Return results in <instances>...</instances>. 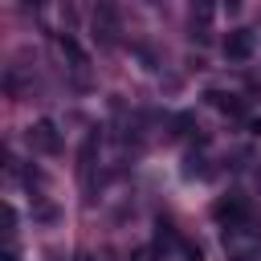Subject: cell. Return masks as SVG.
Returning a JSON list of instances; mask_svg holds the SVG:
<instances>
[{
  "instance_id": "obj_1",
  "label": "cell",
  "mask_w": 261,
  "mask_h": 261,
  "mask_svg": "<svg viewBox=\"0 0 261 261\" xmlns=\"http://www.w3.org/2000/svg\"><path fill=\"white\" fill-rule=\"evenodd\" d=\"M29 147H37V151L53 155V151L61 147V139H57V126H53L49 118H37V122L29 126Z\"/></svg>"
},
{
  "instance_id": "obj_2",
  "label": "cell",
  "mask_w": 261,
  "mask_h": 261,
  "mask_svg": "<svg viewBox=\"0 0 261 261\" xmlns=\"http://www.w3.org/2000/svg\"><path fill=\"white\" fill-rule=\"evenodd\" d=\"M220 49H224V57H228V61H249V57H253V33L237 29V33H228V37H224V45H220Z\"/></svg>"
},
{
  "instance_id": "obj_3",
  "label": "cell",
  "mask_w": 261,
  "mask_h": 261,
  "mask_svg": "<svg viewBox=\"0 0 261 261\" xmlns=\"http://www.w3.org/2000/svg\"><path fill=\"white\" fill-rule=\"evenodd\" d=\"M212 216H216L220 224H241V220H245V200H237V196H220V200L212 204Z\"/></svg>"
},
{
  "instance_id": "obj_4",
  "label": "cell",
  "mask_w": 261,
  "mask_h": 261,
  "mask_svg": "<svg viewBox=\"0 0 261 261\" xmlns=\"http://www.w3.org/2000/svg\"><path fill=\"white\" fill-rule=\"evenodd\" d=\"M212 12H216V0H192V20H196L200 29L212 24Z\"/></svg>"
},
{
  "instance_id": "obj_5",
  "label": "cell",
  "mask_w": 261,
  "mask_h": 261,
  "mask_svg": "<svg viewBox=\"0 0 261 261\" xmlns=\"http://www.w3.org/2000/svg\"><path fill=\"white\" fill-rule=\"evenodd\" d=\"M57 49H61V53H65L73 65H86V53H82V45H77L73 37H61V41H57Z\"/></svg>"
},
{
  "instance_id": "obj_6",
  "label": "cell",
  "mask_w": 261,
  "mask_h": 261,
  "mask_svg": "<svg viewBox=\"0 0 261 261\" xmlns=\"http://www.w3.org/2000/svg\"><path fill=\"white\" fill-rule=\"evenodd\" d=\"M208 98H212L216 110H224V114H241V98H232V94H208Z\"/></svg>"
},
{
  "instance_id": "obj_7",
  "label": "cell",
  "mask_w": 261,
  "mask_h": 261,
  "mask_svg": "<svg viewBox=\"0 0 261 261\" xmlns=\"http://www.w3.org/2000/svg\"><path fill=\"white\" fill-rule=\"evenodd\" d=\"M179 253H184L188 261H204V249H200V245H192V241H184V237H179Z\"/></svg>"
},
{
  "instance_id": "obj_8",
  "label": "cell",
  "mask_w": 261,
  "mask_h": 261,
  "mask_svg": "<svg viewBox=\"0 0 261 261\" xmlns=\"http://www.w3.org/2000/svg\"><path fill=\"white\" fill-rule=\"evenodd\" d=\"M220 8H224L228 16H237V12H241V0H220Z\"/></svg>"
},
{
  "instance_id": "obj_9",
  "label": "cell",
  "mask_w": 261,
  "mask_h": 261,
  "mask_svg": "<svg viewBox=\"0 0 261 261\" xmlns=\"http://www.w3.org/2000/svg\"><path fill=\"white\" fill-rule=\"evenodd\" d=\"M0 261H20V257H16V253H12V249H8V253H4V257H0Z\"/></svg>"
},
{
  "instance_id": "obj_10",
  "label": "cell",
  "mask_w": 261,
  "mask_h": 261,
  "mask_svg": "<svg viewBox=\"0 0 261 261\" xmlns=\"http://www.w3.org/2000/svg\"><path fill=\"white\" fill-rule=\"evenodd\" d=\"M253 135H257V139H261V118H253Z\"/></svg>"
},
{
  "instance_id": "obj_11",
  "label": "cell",
  "mask_w": 261,
  "mask_h": 261,
  "mask_svg": "<svg viewBox=\"0 0 261 261\" xmlns=\"http://www.w3.org/2000/svg\"><path fill=\"white\" fill-rule=\"evenodd\" d=\"M33 4H41V0H33Z\"/></svg>"
}]
</instances>
